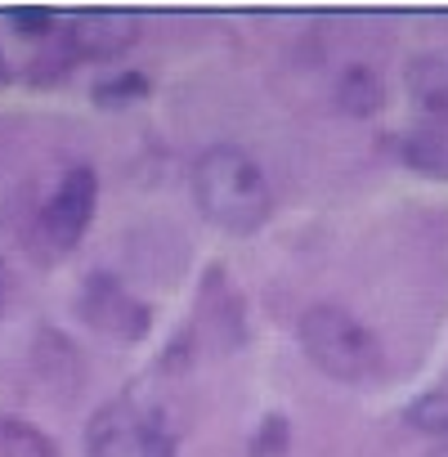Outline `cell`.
Listing matches in <instances>:
<instances>
[{"mask_svg":"<svg viewBox=\"0 0 448 457\" xmlns=\"http://www.w3.org/2000/svg\"><path fill=\"white\" fill-rule=\"evenodd\" d=\"M301 350L332 381H368L381 368L377 337L341 305H310L301 314Z\"/></svg>","mask_w":448,"mask_h":457,"instance_id":"2","label":"cell"},{"mask_svg":"<svg viewBox=\"0 0 448 457\" xmlns=\"http://www.w3.org/2000/svg\"><path fill=\"white\" fill-rule=\"evenodd\" d=\"M430 457H448V439H444L439 448H430Z\"/></svg>","mask_w":448,"mask_h":457,"instance_id":"19","label":"cell"},{"mask_svg":"<svg viewBox=\"0 0 448 457\" xmlns=\"http://www.w3.org/2000/svg\"><path fill=\"white\" fill-rule=\"evenodd\" d=\"M287 444H292V426H287V417L270 412V417L256 426V435H252V457H283Z\"/></svg>","mask_w":448,"mask_h":457,"instance_id":"13","label":"cell"},{"mask_svg":"<svg viewBox=\"0 0 448 457\" xmlns=\"http://www.w3.org/2000/svg\"><path fill=\"white\" fill-rule=\"evenodd\" d=\"M408 90L426 108L430 126L448 130V63H439V59H412L408 63Z\"/></svg>","mask_w":448,"mask_h":457,"instance_id":"9","label":"cell"},{"mask_svg":"<svg viewBox=\"0 0 448 457\" xmlns=\"http://www.w3.org/2000/svg\"><path fill=\"white\" fill-rule=\"evenodd\" d=\"M193 197L202 215L229 234H252L274 211L270 179L261 162L238 144H211L193 166Z\"/></svg>","mask_w":448,"mask_h":457,"instance_id":"1","label":"cell"},{"mask_svg":"<svg viewBox=\"0 0 448 457\" xmlns=\"http://www.w3.org/2000/svg\"><path fill=\"white\" fill-rule=\"evenodd\" d=\"M77 310H81V319H86L95 332H104V337H112V341H139V337L153 328L148 305L135 301V296H130L117 278H108V274L86 278V287H81V296H77Z\"/></svg>","mask_w":448,"mask_h":457,"instance_id":"4","label":"cell"},{"mask_svg":"<svg viewBox=\"0 0 448 457\" xmlns=\"http://www.w3.org/2000/svg\"><path fill=\"white\" fill-rule=\"evenodd\" d=\"M10 23L19 28V37H32V41L54 37V14H50V10H41V5H23V10H14V14H10Z\"/></svg>","mask_w":448,"mask_h":457,"instance_id":"16","label":"cell"},{"mask_svg":"<svg viewBox=\"0 0 448 457\" xmlns=\"http://www.w3.org/2000/svg\"><path fill=\"white\" fill-rule=\"evenodd\" d=\"M336 108L350 117H372L386 108V77L372 63H350L336 77Z\"/></svg>","mask_w":448,"mask_h":457,"instance_id":"8","label":"cell"},{"mask_svg":"<svg viewBox=\"0 0 448 457\" xmlns=\"http://www.w3.org/2000/svg\"><path fill=\"white\" fill-rule=\"evenodd\" d=\"M0 77H5V59H0Z\"/></svg>","mask_w":448,"mask_h":457,"instance_id":"20","label":"cell"},{"mask_svg":"<svg viewBox=\"0 0 448 457\" xmlns=\"http://www.w3.org/2000/svg\"><path fill=\"white\" fill-rule=\"evenodd\" d=\"M72 63H81V59H77V50H72L68 37H63L59 50H50V54H41V59L32 63V68H37L32 77H37V81H63V77L72 72Z\"/></svg>","mask_w":448,"mask_h":457,"instance_id":"15","label":"cell"},{"mask_svg":"<svg viewBox=\"0 0 448 457\" xmlns=\"http://www.w3.org/2000/svg\"><path fill=\"white\" fill-rule=\"evenodd\" d=\"M0 457H59V448L41 426L5 417L0 421Z\"/></svg>","mask_w":448,"mask_h":457,"instance_id":"11","label":"cell"},{"mask_svg":"<svg viewBox=\"0 0 448 457\" xmlns=\"http://www.w3.org/2000/svg\"><path fill=\"white\" fill-rule=\"evenodd\" d=\"M5 305H10V270L0 265V314H5Z\"/></svg>","mask_w":448,"mask_h":457,"instance_id":"18","label":"cell"},{"mask_svg":"<svg viewBox=\"0 0 448 457\" xmlns=\"http://www.w3.org/2000/svg\"><path fill=\"white\" fill-rule=\"evenodd\" d=\"M139 439H144V421L135 412L130 399H112L90 417L86 430V453L90 457H139Z\"/></svg>","mask_w":448,"mask_h":457,"instance_id":"6","label":"cell"},{"mask_svg":"<svg viewBox=\"0 0 448 457\" xmlns=\"http://www.w3.org/2000/svg\"><path fill=\"white\" fill-rule=\"evenodd\" d=\"M95 202H99L95 170L90 166H72L63 175V184L54 188V197L46 202V211H41V238H46V247L72 252L86 238L90 220H95Z\"/></svg>","mask_w":448,"mask_h":457,"instance_id":"3","label":"cell"},{"mask_svg":"<svg viewBox=\"0 0 448 457\" xmlns=\"http://www.w3.org/2000/svg\"><path fill=\"white\" fill-rule=\"evenodd\" d=\"M139 457H175V435H170V430H162V426H144Z\"/></svg>","mask_w":448,"mask_h":457,"instance_id":"17","label":"cell"},{"mask_svg":"<svg viewBox=\"0 0 448 457\" xmlns=\"http://www.w3.org/2000/svg\"><path fill=\"white\" fill-rule=\"evenodd\" d=\"M403 162L430 179H448V130L439 126H417L403 139Z\"/></svg>","mask_w":448,"mask_h":457,"instance_id":"10","label":"cell"},{"mask_svg":"<svg viewBox=\"0 0 448 457\" xmlns=\"http://www.w3.org/2000/svg\"><path fill=\"white\" fill-rule=\"evenodd\" d=\"M144 95H148V77H139V72H121V77H112V81H104V86L95 90V99H99V104H108V108L139 104Z\"/></svg>","mask_w":448,"mask_h":457,"instance_id":"14","label":"cell"},{"mask_svg":"<svg viewBox=\"0 0 448 457\" xmlns=\"http://www.w3.org/2000/svg\"><path fill=\"white\" fill-rule=\"evenodd\" d=\"M32 363H37L41 381H46L50 390H59V395H77V390L86 386V359H81V350H77L63 332H54V328H41V332H37V341H32Z\"/></svg>","mask_w":448,"mask_h":457,"instance_id":"7","label":"cell"},{"mask_svg":"<svg viewBox=\"0 0 448 457\" xmlns=\"http://www.w3.org/2000/svg\"><path fill=\"white\" fill-rule=\"evenodd\" d=\"M408 426L421 435H448V390H430L408 403Z\"/></svg>","mask_w":448,"mask_h":457,"instance_id":"12","label":"cell"},{"mask_svg":"<svg viewBox=\"0 0 448 457\" xmlns=\"http://www.w3.org/2000/svg\"><path fill=\"white\" fill-rule=\"evenodd\" d=\"M63 37L77 50V59H121L139 41V19L121 10H90Z\"/></svg>","mask_w":448,"mask_h":457,"instance_id":"5","label":"cell"}]
</instances>
